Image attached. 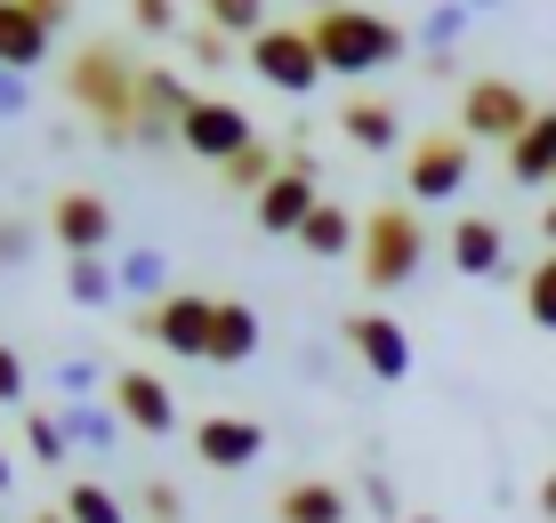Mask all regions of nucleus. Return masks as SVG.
<instances>
[{
	"mask_svg": "<svg viewBox=\"0 0 556 523\" xmlns=\"http://www.w3.org/2000/svg\"><path fill=\"white\" fill-rule=\"evenodd\" d=\"M89 379H98V371H89V362H81V355H73V362H56V386H65V395H81V386H89Z\"/></svg>",
	"mask_w": 556,
	"mask_h": 523,
	"instance_id": "nucleus-38",
	"label": "nucleus"
},
{
	"mask_svg": "<svg viewBox=\"0 0 556 523\" xmlns=\"http://www.w3.org/2000/svg\"><path fill=\"white\" fill-rule=\"evenodd\" d=\"M25 9H33V16H41V25H49V33H65V25H73V0H25Z\"/></svg>",
	"mask_w": 556,
	"mask_h": 523,
	"instance_id": "nucleus-37",
	"label": "nucleus"
},
{
	"mask_svg": "<svg viewBox=\"0 0 556 523\" xmlns=\"http://www.w3.org/2000/svg\"><path fill=\"white\" fill-rule=\"evenodd\" d=\"M49 234L65 242V258H105V242H113V202L98 186H65L49 202Z\"/></svg>",
	"mask_w": 556,
	"mask_h": 523,
	"instance_id": "nucleus-10",
	"label": "nucleus"
},
{
	"mask_svg": "<svg viewBox=\"0 0 556 523\" xmlns=\"http://www.w3.org/2000/svg\"><path fill=\"white\" fill-rule=\"evenodd\" d=\"M541 515H548V523H556V468H548V475H541Z\"/></svg>",
	"mask_w": 556,
	"mask_h": 523,
	"instance_id": "nucleus-40",
	"label": "nucleus"
},
{
	"mask_svg": "<svg viewBox=\"0 0 556 523\" xmlns=\"http://www.w3.org/2000/svg\"><path fill=\"white\" fill-rule=\"evenodd\" d=\"M468 9H476V16H492V9H508V0H468Z\"/></svg>",
	"mask_w": 556,
	"mask_h": 523,
	"instance_id": "nucleus-42",
	"label": "nucleus"
},
{
	"mask_svg": "<svg viewBox=\"0 0 556 523\" xmlns=\"http://www.w3.org/2000/svg\"><path fill=\"white\" fill-rule=\"evenodd\" d=\"M186 56H194V65H202V73H218V65H226V56H235V41H226V33H218V25H202V33H186Z\"/></svg>",
	"mask_w": 556,
	"mask_h": 523,
	"instance_id": "nucleus-31",
	"label": "nucleus"
},
{
	"mask_svg": "<svg viewBox=\"0 0 556 523\" xmlns=\"http://www.w3.org/2000/svg\"><path fill=\"white\" fill-rule=\"evenodd\" d=\"M258 306L251 298H218V331H210V362H226V371H235V362H251L258 355Z\"/></svg>",
	"mask_w": 556,
	"mask_h": 523,
	"instance_id": "nucleus-19",
	"label": "nucleus"
},
{
	"mask_svg": "<svg viewBox=\"0 0 556 523\" xmlns=\"http://www.w3.org/2000/svg\"><path fill=\"white\" fill-rule=\"evenodd\" d=\"M508 178L532 193H556V105H541V122L508 145Z\"/></svg>",
	"mask_w": 556,
	"mask_h": 523,
	"instance_id": "nucleus-15",
	"label": "nucleus"
},
{
	"mask_svg": "<svg viewBox=\"0 0 556 523\" xmlns=\"http://www.w3.org/2000/svg\"><path fill=\"white\" fill-rule=\"evenodd\" d=\"M339 129H348L363 153H395L404 145V113H395L388 97H348V105H339Z\"/></svg>",
	"mask_w": 556,
	"mask_h": 523,
	"instance_id": "nucleus-18",
	"label": "nucleus"
},
{
	"mask_svg": "<svg viewBox=\"0 0 556 523\" xmlns=\"http://www.w3.org/2000/svg\"><path fill=\"white\" fill-rule=\"evenodd\" d=\"M65 515H73V523H129V508L105 492L98 475H73V483H65Z\"/></svg>",
	"mask_w": 556,
	"mask_h": 523,
	"instance_id": "nucleus-25",
	"label": "nucleus"
},
{
	"mask_svg": "<svg viewBox=\"0 0 556 523\" xmlns=\"http://www.w3.org/2000/svg\"><path fill=\"white\" fill-rule=\"evenodd\" d=\"M138 508H146L153 523H186V492H178V483H162V475H146V483H138Z\"/></svg>",
	"mask_w": 556,
	"mask_h": 523,
	"instance_id": "nucleus-30",
	"label": "nucleus"
},
{
	"mask_svg": "<svg viewBox=\"0 0 556 523\" xmlns=\"http://www.w3.org/2000/svg\"><path fill=\"white\" fill-rule=\"evenodd\" d=\"M0 403H25V362H16V346H0Z\"/></svg>",
	"mask_w": 556,
	"mask_h": 523,
	"instance_id": "nucleus-35",
	"label": "nucleus"
},
{
	"mask_svg": "<svg viewBox=\"0 0 556 523\" xmlns=\"http://www.w3.org/2000/svg\"><path fill=\"white\" fill-rule=\"evenodd\" d=\"M525 315L541 322V331H556V250H548V258L525 275Z\"/></svg>",
	"mask_w": 556,
	"mask_h": 523,
	"instance_id": "nucleus-29",
	"label": "nucleus"
},
{
	"mask_svg": "<svg viewBox=\"0 0 556 523\" xmlns=\"http://www.w3.org/2000/svg\"><path fill=\"white\" fill-rule=\"evenodd\" d=\"M275 523H348V492L331 475H299L275 492Z\"/></svg>",
	"mask_w": 556,
	"mask_h": 523,
	"instance_id": "nucleus-16",
	"label": "nucleus"
},
{
	"mask_svg": "<svg viewBox=\"0 0 556 523\" xmlns=\"http://www.w3.org/2000/svg\"><path fill=\"white\" fill-rule=\"evenodd\" d=\"M65 97H73V113H81V122H98L105 145H138V122H146V65H138L122 41L73 49Z\"/></svg>",
	"mask_w": 556,
	"mask_h": 523,
	"instance_id": "nucleus-1",
	"label": "nucleus"
},
{
	"mask_svg": "<svg viewBox=\"0 0 556 523\" xmlns=\"http://www.w3.org/2000/svg\"><path fill=\"white\" fill-rule=\"evenodd\" d=\"M468 169H476V138L428 129V138L404 153V193L412 202H459V193H468Z\"/></svg>",
	"mask_w": 556,
	"mask_h": 523,
	"instance_id": "nucleus-7",
	"label": "nucleus"
},
{
	"mask_svg": "<svg viewBox=\"0 0 556 523\" xmlns=\"http://www.w3.org/2000/svg\"><path fill=\"white\" fill-rule=\"evenodd\" d=\"M25 443H33L41 468H65V459H73V435H65V419H56V411H25Z\"/></svg>",
	"mask_w": 556,
	"mask_h": 523,
	"instance_id": "nucleus-28",
	"label": "nucleus"
},
{
	"mask_svg": "<svg viewBox=\"0 0 556 523\" xmlns=\"http://www.w3.org/2000/svg\"><path fill=\"white\" fill-rule=\"evenodd\" d=\"M65 298H73V306H113V298H122V266L73 258V266H65Z\"/></svg>",
	"mask_w": 556,
	"mask_h": 523,
	"instance_id": "nucleus-24",
	"label": "nucleus"
},
{
	"mask_svg": "<svg viewBox=\"0 0 556 523\" xmlns=\"http://www.w3.org/2000/svg\"><path fill=\"white\" fill-rule=\"evenodd\" d=\"M0 492H9V451H0Z\"/></svg>",
	"mask_w": 556,
	"mask_h": 523,
	"instance_id": "nucleus-44",
	"label": "nucleus"
},
{
	"mask_svg": "<svg viewBox=\"0 0 556 523\" xmlns=\"http://www.w3.org/2000/svg\"><path fill=\"white\" fill-rule=\"evenodd\" d=\"M468 25H476L468 0H428V9H419V56H459Z\"/></svg>",
	"mask_w": 556,
	"mask_h": 523,
	"instance_id": "nucleus-21",
	"label": "nucleus"
},
{
	"mask_svg": "<svg viewBox=\"0 0 556 523\" xmlns=\"http://www.w3.org/2000/svg\"><path fill=\"white\" fill-rule=\"evenodd\" d=\"M202 16L226 33V41H258L266 33V0H202Z\"/></svg>",
	"mask_w": 556,
	"mask_h": 523,
	"instance_id": "nucleus-27",
	"label": "nucleus"
},
{
	"mask_svg": "<svg viewBox=\"0 0 556 523\" xmlns=\"http://www.w3.org/2000/svg\"><path fill=\"white\" fill-rule=\"evenodd\" d=\"M339 339H348V355H355L371 379H388V386L412 379V331H404L395 315H348V322H339Z\"/></svg>",
	"mask_w": 556,
	"mask_h": 523,
	"instance_id": "nucleus-11",
	"label": "nucleus"
},
{
	"mask_svg": "<svg viewBox=\"0 0 556 523\" xmlns=\"http://www.w3.org/2000/svg\"><path fill=\"white\" fill-rule=\"evenodd\" d=\"M541 242L556 250V193H548V202H541Z\"/></svg>",
	"mask_w": 556,
	"mask_h": 523,
	"instance_id": "nucleus-39",
	"label": "nucleus"
},
{
	"mask_svg": "<svg viewBox=\"0 0 556 523\" xmlns=\"http://www.w3.org/2000/svg\"><path fill=\"white\" fill-rule=\"evenodd\" d=\"M33 258V226L25 218H0V275H9V266H25Z\"/></svg>",
	"mask_w": 556,
	"mask_h": 523,
	"instance_id": "nucleus-33",
	"label": "nucleus"
},
{
	"mask_svg": "<svg viewBox=\"0 0 556 523\" xmlns=\"http://www.w3.org/2000/svg\"><path fill=\"white\" fill-rule=\"evenodd\" d=\"M419 258H428V226H419V209L412 202H379L371 218H363V250H355L363 290H404L419 275Z\"/></svg>",
	"mask_w": 556,
	"mask_h": 523,
	"instance_id": "nucleus-3",
	"label": "nucleus"
},
{
	"mask_svg": "<svg viewBox=\"0 0 556 523\" xmlns=\"http://www.w3.org/2000/svg\"><path fill=\"white\" fill-rule=\"evenodd\" d=\"M532 122H541V105H532L516 81H501V73H476V81H459V138L516 145Z\"/></svg>",
	"mask_w": 556,
	"mask_h": 523,
	"instance_id": "nucleus-4",
	"label": "nucleus"
},
{
	"mask_svg": "<svg viewBox=\"0 0 556 523\" xmlns=\"http://www.w3.org/2000/svg\"><path fill=\"white\" fill-rule=\"evenodd\" d=\"M315 9H331V0H315Z\"/></svg>",
	"mask_w": 556,
	"mask_h": 523,
	"instance_id": "nucleus-45",
	"label": "nucleus"
},
{
	"mask_svg": "<svg viewBox=\"0 0 556 523\" xmlns=\"http://www.w3.org/2000/svg\"><path fill=\"white\" fill-rule=\"evenodd\" d=\"M452 275H468V282H501L508 275V234H501V218H452Z\"/></svg>",
	"mask_w": 556,
	"mask_h": 523,
	"instance_id": "nucleus-14",
	"label": "nucleus"
},
{
	"mask_svg": "<svg viewBox=\"0 0 556 523\" xmlns=\"http://www.w3.org/2000/svg\"><path fill=\"white\" fill-rule=\"evenodd\" d=\"M49 41H56V33L25 9V0H0V65H9V73H33L49 56Z\"/></svg>",
	"mask_w": 556,
	"mask_h": 523,
	"instance_id": "nucleus-17",
	"label": "nucleus"
},
{
	"mask_svg": "<svg viewBox=\"0 0 556 523\" xmlns=\"http://www.w3.org/2000/svg\"><path fill=\"white\" fill-rule=\"evenodd\" d=\"M363 499H371L379 515H395V523H404V508H395V483H388V475H363Z\"/></svg>",
	"mask_w": 556,
	"mask_h": 523,
	"instance_id": "nucleus-36",
	"label": "nucleus"
},
{
	"mask_svg": "<svg viewBox=\"0 0 556 523\" xmlns=\"http://www.w3.org/2000/svg\"><path fill=\"white\" fill-rule=\"evenodd\" d=\"M251 73L266 89H282V97H315L323 81H331V65H323V49H315L306 25H266L251 41Z\"/></svg>",
	"mask_w": 556,
	"mask_h": 523,
	"instance_id": "nucleus-6",
	"label": "nucleus"
},
{
	"mask_svg": "<svg viewBox=\"0 0 556 523\" xmlns=\"http://www.w3.org/2000/svg\"><path fill=\"white\" fill-rule=\"evenodd\" d=\"M299 250H306V258H348V250H363V226H355V209L323 202L315 218L299 226Z\"/></svg>",
	"mask_w": 556,
	"mask_h": 523,
	"instance_id": "nucleus-20",
	"label": "nucleus"
},
{
	"mask_svg": "<svg viewBox=\"0 0 556 523\" xmlns=\"http://www.w3.org/2000/svg\"><path fill=\"white\" fill-rule=\"evenodd\" d=\"M251 209H258V234H275V242H299V226L323 209V193H315V153H306V145H291V153H282V178L266 186Z\"/></svg>",
	"mask_w": 556,
	"mask_h": 523,
	"instance_id": "nucleus-8",
	"label": "nucleus"
},
{
	"mask_svg": "<svg viewBox=\"0 0 556 523\" xmlns=\"http://www.w3.org/2000/svg\"><path fill=\"white\" fill-rule=\"evenodd\" d=\"M258 451H266V428H258V419L210 411L202 428H194V459H202V468H218V475H242V468H258Z\"/></svg>",
	"mask_w": 556,
	"mask_h": 523,
	"instance_id": "nucleus-12",
	"label": "nucleus"
},
{
	"mask_svg": "<svg viewBox=\"0 0 556 523\" xmlns=\"http://www.w3.org/2000/svg\"><path fill=\"white\" fill-rule=\"evenodd\" d=\"M404 523H444V515H428V508H419V515H404Z\"/></svg>",
	"mask_w": 556,
	"mask_h": 523,
	"instance_id": "nucleus-43",
	"label": "nucleus"
},
{
	"mask_svg": "<svg viewBox=\"0 0 556 523\" xmlns=\"http://www.w3.org/2000/svg\"><path fill=\"white\" fill-rule=\"evenodd\" d=\"M210 331H218V298L210 290H169L162 306H138V339H153L178 362H210Z\"/></svg>",
	"mask_w": 556,
	"mask_h": 523,
	"instance_id": "nucleus-5",
	"label": "nucleus"
},
{
	"mask_svg": "<svg viewBox=\"0 0 556 523\" xmlns=\"http://www.w3.org/2000/svg\"><path fill=\"white\" fill-rule=\"evenodd\" d=\"M306 33H315V49H323V65H331V73H388L395 56L412 49V33L395 25V16L355 9V0L315 9V16H306Z\"/></svg>",
	"mask_w": 556,
	"mask_h": 523,
	"instance_id": "nucleus-2",
	"label": "nucleus"
},
{
	"mask_svg": "<svg viewBox=\"0 0 556 523\" xmlns=\"http://www.w3.org/2000/svg\"><path fill=\"white\" fill-rule=\"evenodd\" d=\"M25 105H33V81H25V73H9V65H0V122H16Z\"/></svg>",
	"mask_w": 556,
	"mask_h": 523,
	"instance_id": "nucleus-34",
	"label": "nucleus"
},
{
	"mask_svg": "<svg viewBox=\"0 0 556 523\" xmlns=\"http://www.w3.org/2000/svg\"><path fill=\"white\" fill-rule=\"evenodd\" d=\"M56 419H65V435H73V443H89V451H105V443L122 435V411H113V403H105V411H98V403H65Z\"/></svg>",
	"mask_w": 556,
	"mask_h": 523,
	"instance_id": "nucleus-26",
	"label": "nucleus"
},
{
	"mask_svg": "<svg viewBox=\"0 0 556 523\" xmlns=\"http://www.w3.org/2000/svg\"><path fill=\"white\" fill-rule=\"evenodd\" d=\"M113 411H122V428H138V435L178 428V395H169L162 371H113Z\"/></svg>",
	"mask_w": 556,
	"mask_h": 523,
	"instance_id": "nucleus-13",
	"label": "nucleus"
},
{
	"mask_svg": "<svg viewBox=\"0 0 556 523\" xmlns=\"http://www.w3.org/2000/svg\"><path fill=\"white\" fill-rule=\"evenodd\" d=\"M178 145L194 153V162L210 169H226L242 145H258V129H251V113L235 105V97H194V113L178 122Z\"/></svg>",
	"mask_w": 556,
	"mask_h": 523,
	"instance_id": "nucleus-9",
	"label": "nucleus"
},
{
	"mask_svg": "<svg viewBox=\"0 0 556 523\" xmlns=\"http://www.w3.org/2000/svg\"><path fill=\"white\" fill-rule=\"evenodd\" d=\"M218 178H226V193H251V202H258V193H266V186H275V178H282V153H275V145H266V138H258V145H242V153H235V162H226V169H218Z\"/></svg>",
	"mask_w": 556,
	"mask_h": 523,
	"instance_id": "nucleus-22",
	"label": "nucleus"
},
{
	"mask_svg": "<svg viewBox=\"0 0 556 523\" xmlns=\"http://www.w3.org/2000/svg\"><path fill=\"white\" fill-rule=\"evenodd\" d=\"M122 290H129V298H146V306H162V298H169V258H162L153 242L122 250Z\"/></svg>",
	"mask_w": 556,
	"mask_h": 523,
	"instance_id": "nucleus-23",
	"label": "nucleus"
},
{
	"mask_svg": "<svg viewBox=\"0 0 556 523\" xmlns=\"http://www.w3.org/2000/svg\"><path fill=\"white\" fill-rule=\"evenodd\" d=\"M129 25L138 33H178V0H129Z\"/></svg>",
	"mask_w": 556,
	"mask_h": 523,
	"instance_id": "nucleus-32",
	"label": "nucleus"
},
{
	"mask_svg": "<svg viewBox=\"0 0 556 523\" xmlns=\"http://www.w3.org/2000/svg\"><path fill=\"white\" fill-rule=\"evenodd\" d=\"M25 523H73V515H65V508H33Z\"/></svg>",
	"mask_w": 556,
	"mask_h": 523,
	"instance_id": "nucleus-41",
	"label": "nucleus"
}]
</instances>
